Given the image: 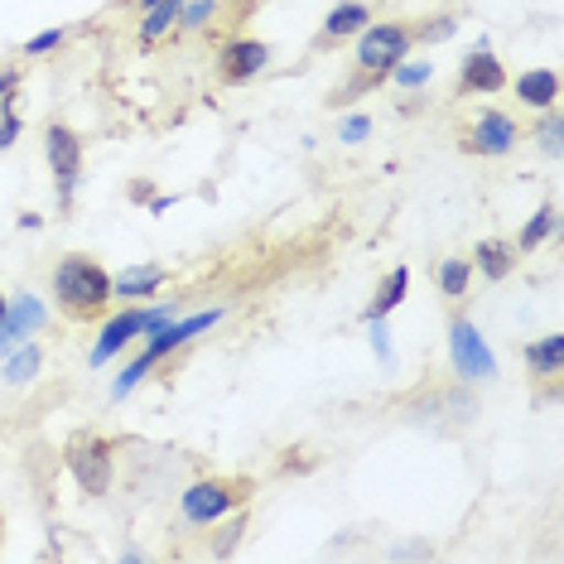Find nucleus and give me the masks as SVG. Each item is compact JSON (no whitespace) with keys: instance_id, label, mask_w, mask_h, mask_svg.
Returning <instances> with one entry per match:
<instances>
[{"instance_id":"f257e3e1","label":"nucleus","mask_w":564,"mask_h":564,"mask_svg":"<svg viewBox=\"0 0 564 564\" xmlns=\"http://www.w3.org/2000/svg\"><path fill=\"white\" fill-rule=\"evenodd\" d=\"M54 304L73 324H97V318H107V310H111V275L83 251L63 256L54 265Z\"/></svg>"},{"instance_id":"f03ea898","label":"nucleus","mask_w":564,"mask_h":564,"mask_svg":"<svg viewBox=\"0 0 564 564\" xmlns=\"http://www.w3.org/2000/svg\"><path fill=\"white\" fill-rule=\"evenodd\" d=\"M247 497H251V478H198L178 497V517L188 525H217L247 507Z\"/></svg>"},{"instance_id":"7ed1b4c3","label":"nucleus","mask_w":564,"mask_h":564,"mask_svg":"<svg viewBox=\"0 0 564 564\" xmlns=\"http://www.w3.org/2000/svg\"><path fill=\"white\" fill-rule=\"evenodd\" d=\"M410 24L405 20H377L357 34V73H377V78H391V68L410 54Z\"/></svg>"},{"instance_id":"20e7f679","label":"nucleus","mask_w":564,"mask_h":564,"mask_svg":"<svg viewBox=\"0 0 564 564\" xmlns=\"http://www.w3.org/2000/svg\"><path fill=\"white\" fill-rule=\"evenodd\" d=\"M448 362H454V377L464 387H482V381L497 377V357L487 348V338L468 324L464 314L448 318Z\"/></svg>"},{"instance_id":"39448f33","label":"nucleus","mask_w":564,"mask_h":564,"mask_svg":"<svg viewBox=\"0 0 564 564\" xmlns=\"http://www.w3.org/2000/svg\"><path fill=\"white\" fill-rule=\"evenodd\" d=\"M111 454H117V444L101 440V434H73L68 440V473H73V482H78L87 497H107L111 492V478H117Z\"/></svg>"},{"instance_id":"423d86ee","label":"nucleus","mask_w":564,"mask_h":564,"mask_svg":"<svg viewBox=\"0 0 564 564\" xmlns=\"http://www.w3.org/2000/svg\"><path fill=\"white\" fill-rule=\"evenodd\" d=\"M44 155H48V170H54V184H58V208H73V188H78V178H83V140L63 121H48Z\"/></svg>"},{"instance_id":"0eeeda50","label":"nucleus","mask_w":564,"mask_h":564,"mask_svg":"<svg viewBox=\"0 0 564 564\" xmlns=\"http://www.w3.org/2000/svg\"><path fill=\"white\" fill-rule=\"evenodd\" d=\"M213 324H223V310H203V314H188V318H170V324L155 328V333L145 338V352H140V362L155 371V367L164 362V357L178 352L184 343H194L198 333H208Z\"/></svg>"},{"instance_id":"6e6552de","label":"nucleus","mask_w":564,"mask_h":564,"mask_svg":"<svg viewBox=\"0 0 564 564\" xmlns=\"http://www.w3.org/2000/svg\"><path fill=\"white\" fill-rule=\"evenodd\" d=\"M517 140H521V126L507 117V111H497V107H487L478 111V121L468 126V135H464V150L468 155H487V160H502L517 150Z\"/></svg>"},{"instance_id":"1a4fd4ad","label":"nucleus","mask_w":564,"mask_h":564,"mask_svg":"<svg viewBox=\"0 0 564 564\" xmlns=\"http://www.w3.org/2000/svg\"><path fill=\"white\" fill-rule=\"evenodd\" d=\"M265 63H271V44H261V40H227L223 54H217V78H223L227 87H241V83L261 78Z\"/></svg>"},{"instance_id":"9d476101","label":"nucleus","mask_w":564,"mask_h":564,"mask_svg":"<svg viewBox=\"0 0 564 564\" xmlns=\"http://www.w3.org/2000/svg\"><path fill=\"white\" fill-rule=\"evenodd\" d=\"M502 87H507L502 58H497L487 44H478V48H473V54L464 58V68H458V97H497Z\"/></svg>"},{"instance_id":"9b49d317","label":"nucleus","mask_w":564,"mask_h":564,"mask_svg":"<svg viewBox=\"0 0 564 564\" xmlns=\"http://www.w3.org/2000/svg\"><path fill=\"white\" fill-rule=\"evenodd\" d=\"M40 328H44V304L34 300V294H15V300L6 304V318H0V357L10 348H20V343Z\"/></svg>"},{"instance_id":"f8f14e48","label":"nucleus","mask_w":564,"mask_h":564,"mask_svg":"<svg viewBox=\"0 0 564 564\" xmlns=\"http://www.w3.org/2000/svg\"><path fill=\"white\" fill-rule=\"evenodd\" d=\"M371 24V6H362V0H338V6L324 15V34L314 40V48L324 54V48H338L343 40H352V34H362Z\"/></svg>"},{"instance_id":"ddd939ff","label":"nucleus","mask_w":564,"mask_h":564,"mask_svg":"<svg viewBox=\"0 0 564 564\" xmlns=\"http://www.w3.org/2000/svg\"><path fill=\"white\" fill-rule=\"evenodd\" d=\"M135 338H140V310H121V314H111V318H107V328H101V338L93 343V367H101L107 357L126 352Z\"/></svg>"},{"instance_id":"4468645a","label":"nucleus","mask_w":564,"mask_h":564,"mask_svg":"<svg viewBox=\"0 0 564 564\" xmlns=\"http://www.w3.org/2000/svg\"><path fill=\"white\" fill-rule=\"evenodd\" d=\"M164 280H170V271L155 261H145V265H126L121 275H111V300H150Z\"/></svg>"},{"instance_id":"2eb2a0df","label":"nucleus","mask_w":564,"mask_h":564,"mask_svg":"<svg viewBox=\"0 0 564 564\" xmlns=\"http://www.w3.org/2000/svg\"><path fill=\"white\" fill-rule=\"evenodd\" d=\"M517 97H521V107H531V111H550L560 101V73L555 68H531L517 83Z\"/></svg>"},{"instance_id":"dca6fc26","label":"nucleus","mask_w":564,"mask_h":564,"mask_svg":"<svg viewBox=\"0 0 564 564\" xmlns=\"http://www.w3.org/2000/svg\"><path fill=\"white\" fill-rule=\"evenodd\" d=\"M473 265L497 285V280H507L511 271H517V247L502 241V237H487V241H478V251H473Z\"/></svg>"},{"instance_id":"f3484780","label":"nucleus","mask_w":564,"mask_h":564,"mask_svg":"<svg viewBox=\"0 0 564 564\" xmlns=\"http://www.w3.org/2000/svg\"><path fill=\"white\" fill-rule=\"evenodd\" d=\"M560 367H564V333H545L541 343H531V348H525V371H531V377L555 381Z\"/></svg>"},{"instance_id":"a211bd4d","label":"nucleus","mask_w":564,"mask_h":564,"mask_svg":"<svg viewBox=\"0 0 564 564\" xmlns=\"http://www.w3.org/2000/svg\"><path fill=\"white\" fill-rule=\"evenodd\" d=\"M405 290H410V271H405V265H395V271H391V275L377 285V294H371V304L362 310V318L371 324V318H387L391 310H401Z\"/></svg>"},{"instance_id":"6ab92c4d","label":"nucleus","mask_w":564,"mask_h":564,"mask_svg":"<svg viewBox=\"0 0 564 564\" xmlns=\"http://www.w3.org/2000/svg\"><path fill=\"white\" fill-rule=\"evenodd\" d=\"M555 227H560V208H555V203H541V208L531 213V223H525L521 232H517V241H511V247L531 256L535 247H545V241L555 237Z\"/></svg>"},{"instance_id":"aec40b11","label":"nucleus","mask_w":564,"mask_h":564,"mask_svg":"<svg viewBox=\"0 0 564 564\" xmlns=\"http://www.w3.org/2000/svg\"><path fill=\"white\" fill-rule=\"evenodd\" d=\"M0 362H6V381H10V387H24V381H34V377H40L44 348H40V343H30V338H24L20 348H10L6 357H0Z\"/></svg>"},{"instance_id":"412c9836","label":"nucleus","mask_w":564,"mask_h":564,"mask_svg":"<svg viewBox=\"0 0 564 564\" xmlns=\"http://www.w3.org/2000/svg\"><path fill=\"white\" fill-rule=\"evenodd\" d=\"M434 285L444 290V300H464L473 285V261L468 256H444L440 271H434Z\"/></svg>"},{"instance_id":"4be33fe9","label":"nucleus","mask_w":564,"mask_h":564,"mask_svg":"<svg viewBox=\"0 0 564 564\" xmlns=\"http://www.w3.org/2000/svg\"><path fill=\"white\" fill-rule=\"evenodd\" d=\"M178 10H184V0H160V6H150L145 10V20H140V44H160L164 34L178 24Z\"/></svg>"},{"instance_id":"5701e85b","label":"nucleus","mask_w":564,"mask_h":564,"mask_svg":"<svg viewBox=\"0 0 564 564\" xmlns=\"http://www.w3.org/2000/svg\"><path fill=\"white\" fill-rule=\"evenodd\" d=\"M454 30H458V20H454V15H430V20L410 24V40H415V44H444Z\"/></svg>"},{"instance_id":"b1692460","label":"nucleus","mask_w":564,"mask_h":564,"mask_svg":"<svg viewBox=\"0 0 564 564\" xmlns=\"http://www.w3.org/2000/svg\"><path fill=\"white\" fill-rule=\"evenodd\" d=\"M217 10H223V0H184V10H178V24H174V30H188V34H194V30H203V24L217 15Z\"/></svg>"},{"instance_id":"393cba45","label":"nucleus","mask_w":564,"mask_h":564,"mask_svg":"<svg viewBox=\"0 0 564 564\" xmlns=\"http://www.w3.org/2000/svg\"><path fill=\"white\" fill-rule=\"evenodd\" d=\"M217 525H223V521H217ZM241 531H247V517H237V511H232V517H227V525H223V535H217V541H213V555H217V560L237 555Z\"/></svg>"},{"instance_id":"a878e982","label":"nucleus","mask_w":564,"mask_h":564,"mask_svg":"<svg viewBox=\"0 0 564 564\" xmlns=\"http://www.w3.org/2000/svg\"><path fill=\"white\" fill-rule=\"evenodd\" d=\"M434 78V68H430V63H395V68H391V78L387 83H401V87H425Z\"/></svg>"},{"instance_id":"bb28decb","label":"nucleus","mask_w":564,"mask_h":564,"mask_svg":"<svg viewBox=\"0 0 564 564\" xmlns=\"http://www.w3.org/2000/svg\"><path fill=\"white\" fill-rule=\"evenodd\" d=\"M535 140H541V150H545L550 160H560V111H555V107H550L545 121L535 126Z\"/></svg>"},{"instance_id":"cd10ccee","label":"nucleus","mask_w":564,"mask_h":564,"mask_svg":"<svg viewBox=\"0 0 564 564\" xmlns=\"http://www.w3.org/2000/svg\"><path fill=\"white\" fill-rule=\"evenodd\" d=\"M20 140V117H15V97L0 101V150H10Z\"/></svg>"},{"instance_id":"c85d7f7f","label":"nucleus","mask_w":564,"mask_h":564,"mask_svg":"<svg viewBox=\"0 0 564 564\" xmlns=\"http://www.w3.org/2000/svg\"><path fill=\"white\" fill-rule=\"evenodd\" d=\"M63 40H68V30H44V34H34V40L24 44V54H30V58H44V54H54Z\"/></svg>"},{"instance_id":"c756f323","label":"nucleus","mask_w":564,"mask_h":564,"mask_svg":"<svg viewBox=\"0 0 564 564\" xmlns=\"http://www.w3.org/2000/svg\"><path fill=\"white\" fill-rule=\"evenodd\" d=\"M338 140L343 145H362V140H371V117H348L338 126Z\"/></svg>"},{"instance_id":"7c9ffc66","label":"nucleus","mask_w":564,"mask_h":564,"mask_svg":"<svg viewBox=\"0 0 564 564\" xmlns=\"http://www.w3.org/2000/svg\"><path fill=\"white\" fill-rule=\"evenodd\" d=\"M15 87H20V68H0V101L15 93Z\"/></svg>"},{"instance_id":"2f4dec72","label":"nucleus","mask_w":564,"mask_h":564,"mask_svg":"<svg viewBox=\"0 0 564 564\" xmlns=\"http://www.w3.org/2000/svg\"><path fill=\"white\" fill-rule=\"evenodd\" d=\"M395 555H401V560H410V555H430V545H401Z\"/></svg>"},{"instance_id":"473e14b6","label":"nucleus","mask_w":564,"mask_h":564,"mask_svg":"<svg viewBox=\"0 0 564 564\" xmlns=\"http://www.w3.org/2000/svg\"><path fill=\"white\" fill-rule=\"evenodd\" d=\"M135 6H140V10H150V6H160V0H135Z\"/></svg>"},{"instance_id":"72a5a7b5","label":"nucleus","mask_w":564,"mask_h":564,"mask_svg":"<svg viewBox=\"0 0 564 564\" xmlns=\"http://www.w3.org/2000/svg\"><path fill=\"white\" fill-rule=\"evenodd\" d=\"M6 304H10V300H6V294H0V318H6Z\"/></svg>"},{"instance_id":"f704fd0d","label":"nucleus","mask_w":564,"mask_h":564,"mask_svg":"<svg viewBox=\"0 0 564 564\" xmlns=\"http://www.w3.org/2000/svg\"><path fill=\"white\" fill-rule=\"evenodd\" d=\"M0 541H6V517H0Z\"/></svg>"}]
</instances>
